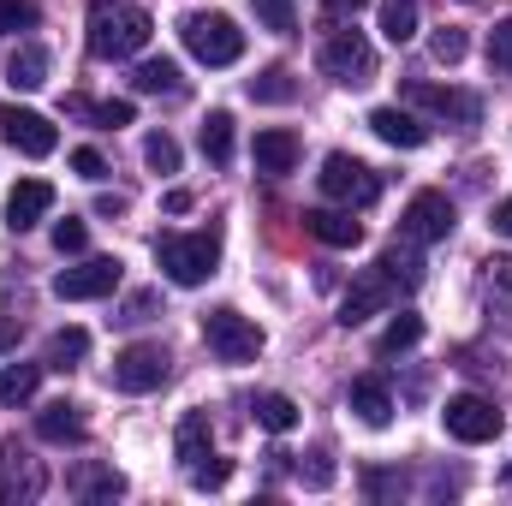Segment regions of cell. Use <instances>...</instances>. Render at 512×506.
<instances>
[{
  "mask_svg": "<svg viewBox=\"0 0 512 506\" xmlns=\"http://www.w3.org/2000/svg\"><path fill=\"white\" fill-rule=\"evenodd\" d=\"M84 30H90V54L96 60H131V54L149 48L155 18L137 0H96L90 18H84Z\"/></svg>",
  "mask_w": 512,
  "mask_h": 506,
  "instance_id": "obj_1",
  "label": "cell"
},
{
  "mask_svg": "<svg viewBox=\"0 0 512 506\" xmlns=\"http://www.w3.org/2000/svg\"><path fill=\"white\" fill-rule=\"evenodd\" d=\"M155 262L167 268L173 286H203L221 262V239L215 233H167V239H155Z\"/></svg>",
  "mask_w": 512,
  "mask_h": 506,
  "instance_id": "obj_2",
  "label": "cell"
},
{
  "mask_svg": "<svg viewBox=\"0 0 512 506\" xmlns=\"http://www.w3.org/2000/svg\"><path fill=\"white\" fill-rule=\"evenodd\" d=\"M179 36H185V48H191L203 66H233V60L245 54V30H239L227 12H185V18H179Z\"/></svg>",
  "mask_w": 512,
  "mask_h": 506,
  "instance_id": "obj_3",
  "label": "cell"
},
{
  "mask_svg": "<svg viewBox=\"0 0 512 506\" xmlns=\"http://www.w3.org/2000/svg\"><path fill=\"white\" fill-rule=\"evenodd\" d=\"M316 66H322L340 90H364V84H376V48H370L358 30H334V36L322 42Z\"/></svg>",
  "mask_w": 512,
  "mask_h": 506,
  "instance_id": "obj_4",
  "label": "cell"
},
{
  "mask_svg": "<svg viewBox=\"0 0 512 506\" xmlns=\"http://www.w3.org/2000/svg\"><path fill=\"white\" fill-rule=\"evenodd\" d=\"M316 179H322V197H334V203H346V209H370V203L382 197V173L364 167L358 155H328Z\"/></svg>",
  "mask_w": 512,
  "mask_h": 506,
  "instance_id": "obj_5",
  "label": "cell"
},
{
  "mask_svg": "<svg viewBox=\"0 0 512 506\" xmlns=\"http://www.w3.org/2000/svg\"><path fill=\"white\" fill-rule=\"evenodd\" d=\"M203 340H209V352L221 364H251V358H262V328H256L251 316L227 310V304L203 316Z\"/></svg>",
  "mask_w": 512,
  "mask_h": 506,
  "instance_id": "obj_6",
  "label": "cell"
},
{
  "mask_svg": "<svg viewBox=\"0 0 512 506\" xmlns=\"http://www.w3.org/2000/svg\"><path fill=\"white\" fill-rule=\"evenodd\" d=\"M120 256H84L78 268H60L54 274V298H66V304H84V298H108V292H120Z\"/></svg>",
  "mask_w": 512,
  "mask_h": 506,
  "instance_id": "obj_7",
  "label": "cell"
},
{
  "mask_svg": "<svg viewBox=\"0 0 512 506\" xmlns=\"http://www.w3.org/2000/svg\"><path fill=\"white\" fill-rule=\"evenodd\" d=\"M441 423H447V435L465 441V447H483V441L501 435V411H495V399H483V393H453L447 411H441Z\"/></svg>",
  "mask_w": 512,
  "mask_h": 506,
  "instance_id": "obj_8",
  "label": "cell"
},
{
  "mask_svg": "<svg viewBox=\"0 0 512 506\" xmlns=\"http://www.w3.org/2000/svg\"><path fill=\"white\" fill-rule=\"evenodd\" d=\"M453 233V203L441 197V191H417L411 203H405V215H399V239H411V245H441Z\"/></svg>",
  "mask_w": 512,
  "mask_h": 506,
  "instance_id": "obj_9",
  "label": "cell"
},
{
  "mask_svg": "<svg viewBox=\"0 0 512 506\" xmlns=\"http://www.w3.org/2000/svg\"><path fill=\"white\" fill-rule=\"evenodd\" d=\"M167 352L155 346V340H137V346H126L120 358H114V387L120 393H155L161 381H167Z\"/></svg>",
  "mask_w": 512,
  "mask_h": 506,
  "instance_id": "obj_10",
  "label": "cell"
},
{
  "mask_svg": "<svg viewBox=\"0 0 512 506\" xmlns=\"http://www.w3.org/2000/svg\"><path fill=\"white\" fill-rule=\"evenodd\" d=\"M0 137H6L18 155H30V161L54 155V143H60V131L48 126L36 108H0Z\"/></svg>",
  "mask_w": 512,
  "mask_h": 506,
  "instance_id": "obj_11",
  "label": "cell"
},
{
  "mask_svg": "<svg viewBox=\"0 0 512 506\" xmlns=\"http://www.w3.org/2000/svg\"><path fill=\"white\" fill-rule=\"evenodd\" d=\"M387 304H399V286L387 280L382 268H364V274L352 280V292H346V304H340V322H346V328H358V322H370V316H382Z\"/></svg>",
  "mask_w": 512,
  "mask_h": 506,
  "instance_id": "obj_12",
  "label": "cell"
},
{
  "mask_svg": "<svg viewBox=\"0 0 512 506\" xmlns=\"http://www.w3.org/2000/svg\"><path fill=\"white\" fill-rule=\"evenodd\" d=\"M405 96H411L417 108H429V114L453 120V126H477V120H483V102H477V96H465V90H435V84H411Z\"/></svg>",
  "mask_w": 512,
  "mask_h": 506,
  "instance_id": "obj_13",
  "label": "cell"
},
{
  "mask_svg": "<svg viewBox=\"0 0 512 506\" xmlns=\"http://www.w3.org/2000/svg\"><path fill=\"white\" fill-rule=\"evenodd\" d=\"M48 209H54V185H48V179H18L12 197H6V227L24 233V227H36Z\"/></svg>",
  "mask_w": 512,
  "mask_h": 506,
  "instance_id": "obj_14",
  "label": "cell"
},
{
  "mask_svg": "<svg viewBox=\"0 0 512 506\" xmlns=\"http://www.w3.org/2000/svg\"><path fill=\"white\" fill-rule=\"evenodd\" d=\"M304 227H310V239H322V245H334V251H352V245L364 239V221H352L346 203H340V209H310Z\"/></svg>",
  "mask_w": 512,
  "mask_h": 506,
  "instance_id": "obj_15",
  "label": "cell"
},
{
  "mask_svg": "<svg viewBox=\"0 0 512 506\" xmlns=\"http://www.w3.org/2000/svg\"><path fill=\"white\" fill-rule=\"evenodd\" d=\"M36 495H42L36 459H24L18 447H0V501H36Z\"/></svg>",
  "mask_w": 512,
  "mask_h": 506,
  "instance_id": "obj_16",
  "label": "cell"
},
{
  "mask_svg": "<svg viewBox=\"0 0 512 506\" xmlns=\"http://www.w3.org/2000/svg\"><path fill=\"white\" fill-rule=\"evenodd\" d=\"M66 489L78 495V501H120L126 495V477L114 471V465H72V477H66Z\"/></svg>",
  "mask_w": 512,
  "mask_h": 506,
  "instance_id": "obj_17",
  "label": "cell"
},
{
  "mask_svg": "<svg viewBox=\"0 0 512 506\" xmlns=\"http://www.w3.org/2000/svg\"><path fill=\"white\" fill-rule=\"evenodd\" d=\"M483 304H489V322H501L512 334V256L483 262Z\"/></svg>",
  "mask_w": 512,
  "mask_h": 506,
  "instance_id": "obj_18",
  "label": "cell"
},
{
  "mask_svg": "<svg viewBox=\"0 0 512 506\" xmlns=\"http://www.w3.org/2000/svg\"><path fill=\"white\" fill-rule=\"evenodd\" d=\"M370 131H376L382 143H393V149H423V143H429V126H423L417 114H405V108H376V114H370Z\"/></svg>",
  "mask_w": 512,
  "mask_h": 506,
  "instance_id": "obj_19",
  "label": "cell"
},
{
  "mask_svg": "<svg viewBox=\"0 0 512 506\" xmlns=\"http://www.w3.org/2000/svg\"><path fill=\"white\" fill-rule=\"evenodd\" d=\"M256 173H268V179H280V173H292L298 167V137L292 131H256Z\"/></svg>",
  "mask_w": 512,
  "mask_h": 506,
  "instance_id": "obj_20",
  "label": "cell"
},
{
  "mask_svg": "<svg viewBox=\"0 0 512 506\" xmlns=\"http://www.w3.org/2000/svg\"><path fill=\"white\" fill-rule=\"evenodd\" d=\"M352 411H358V423L387 429V423H393V393H387V381L382 376H358L352 381Z\"/></svg>",
  "mask_w": 512,
  "mask_h": 506,
  "instance_id": "obj_21",
  "label": "cell"
},
{
  "mask_svg": "<svg viewBox=\"0 0 512 506\" xmlns=\"http://www.w3.org/2000/svg\"><path fill=\"white\" fill-rule=\"evenodd\" d=\"M6 84L12 90H42L48 84V48L42 42H18L12 60H6Z\"/></svg>",
  "mask_w": 512,
  "mask_h": 506,
  "instance_id": "obj_22",
  "label": "cell"
},
{
  "mask_svg": "<svg viewBox=\"0 0 512 506\" xmlns=\"http://www.w3.org/2000/svg\"><path fill=\"white\" fill-rule=\"evenodd\" d=\"M131 90H137V96H167V102H179V96H185V78H179L173 60H143V66L131 72Z\"/></svg>",
  "mask_w": 512,
  "mask_h": 506,
  "instance_id": "obj_23",
  "label": "cell"
},
{
  "mask_svg": "<svg viewBox=\"0 0 512 506\" xmlns=\"http://www.w3.org/2000/svg\"><path fill=\"white\" fill-rule=\"evenodd\" d=\"M173 447H179V465H185V471H191V465H203V459H209V447H215V435H209V411H185V417H179Z\"/></svg>",
  "mask_w": 512,
  "mask_h": 506,
  "instance_id": "obj_24",
  "label": "cell"
},
{
  "mask_svg": "<svg viewBox=\"0 0 512 506\" xmlns=\"http://www.w3.org/2000/svg\"><path fill=\"white\" fill-rule=\"evenodd\" d=\"M376 268H382L387 280L399 286V298L423 286V262H417V245H411V239H405V245H387V251L376 256Z\"/></svg>",
  "mask_w": 512,
  "mask_h": 506,
  "instance_id": "obj_25",
  "label": "cell"
},
{
  "mask_svg": "<svg viewBox=\"0 0 512 506\" xmlns=\"http://www.w3.org/2000/svg\"><path fill=\"white\" fill-rule=\"evenodd\" d=\"M36 435H42V441H84V417H78V405H66V399L42 405V411H36Z\"/></svg>",
  "mask_w": 512,
  "mask_h": 506,
  "instance_id": "obj_26",
  "label": "cell"
},
{
  "mask_svg": "<svg viewBox=\"0 0 512 506\" xmlns=\"http://www.w3.org/2000/svg\"><path fill=\"white\" fill-rule=\"evenodd\" d=\"M84 352H90V334H84V328H60V334L48 340L42 364H48V370H78V364H84Z\"/></svg>",
  "mask_w": 512,
  "mask_h": 506,
  "instance_id": "obj_27",
  "label": "cell"
},
{
  "mask_svg": "<svg viewBox=\"0 0 512 506\" xmlns=\"http://www.w3.org/2000/svg\"><path fill=\"white\" fill-rule=\"evenodd\" d=\"M66 114H78V120H96L102 131L131 126V102H90V96H66Z\"/></svg>",
  "mask_w": 512,
  "mask_h": 506,
  "instance_id": "obj_28",
  "label": "cell"
},
{
  "mask_svg": "<svg viewBox=\"0 0 512 506\" xmlns=\"http://www.w3.org/2000/svg\"><path fill=\"white\" fill-rule=\"evenodd\" d=\"M382 36L393 48H405L417 36V0H382Z\"/></svg>",
  "mask_w": 512,
  "mask_h": 506,
  "instance_id": "obj_29",
  "label": "cell"
},
{
  "mask_svg": "<svg viewBox=\"0 0 512 506\" xmlns=\"http://www.w3.org/2000/svg\"><path fill=\"white\" fill-rule=\"evenodd\" d=\"M203 155H209L215 167H227V161H233V114H221V108H215V114L203 120Z\"/></svg>",
  "mask_w": 512,
  "mask_h": 506,
  "instance_id": "obj_30",
  "label": "cell"
},
{
  "mask_svg": "<svg viewBox=\"0 0 512 506\" xmlns=\"http://www.w3.org/2000/svg\"><path fill=\"white\" fill-rule=\"evenodd\" d=\"M42 381V364H6L0 370V405H24Z\"/></svg>",
  "mask_w": 512,
  "mask_h": 506,
  "instance_id": "obj_31",
  "label": "cell"
},
{
  "mask_svg": "<svg viewBox=\"0 0 512 506\" xmlns=\"http://www.w3.org/2000/svg\"><path fill=\"white\" fill-rule=\"evenodd\" d=\"M256 423L274 429V435H286V429L298 423V405H292L286 393H262V399H256Z\"/></svg>",
  "mask_w": 512,
  "mask_h": 506,
  "instance_id": "obj_32",
  "label": "cell"
},
{
  "mask_svg": "<svg viewBox=\"0 0 512 506\" xmlns=\"http://www.w3.org/2000/svg\"><path fill=\"white\" fill-rule=\"evenodd\" d=\"M292 96H298V84L286 66H268L262 78H251V102H292Z\"/></svg>",
  "mask_w": 512,
  "mask_h": 506,
  "instance_id": "obj_33",
  "label": "cell"
},
{
  "mask_svg": "<svg viewBox=\"0 0 512 506\" xmlns=\"http://www.w3.org/2000/svg\"><path fill=\"white\" fill-rule=\"evenodd\" d=\"M417 340H423V322H417V316H393V322L382 328V358H399V352H411Z\"/></svg>",
  "mask_w": 512,
  "mask_h": 506,
  "instance_id": "obj_34",
  "label": "cell"
},
{
  "mask_svg": "<svg viewBox=\"0 0 512 506\" xmlns=\"http://www.w3.org/2000/svg\"><path fill=\"white\" fill-rule=\"evenodd\" d=\"M143 161H149L155 173H179V143H173L167 131H149V137H143Z\"/></svg>",
  "mask_w": 512,
  "mask_h": 506,
  "instance_id": "obj_35",
  "label": "cell"
},
{
  "mask_svg": "<svg viewBox=\"0 0 512 506\" xmlns=\"http://www.w3.org/2000/svg\"><path fill=\"white\" fill-rule=\"evenodd\" d=\"M429 48H435V60H441V66H459V60H465V48H471V42H465V30H459V24H441V30H435V42H429Z\"/></svg>",
  "mask_w": 512,
  "mask_h": 506,
  "instance_id": "obj_36",
  "label": "cell"
},
{
  "mask_svg": "<svg viewBox=\"0 0 512 506\" xmlns=\"http://www.w3.org/2000/svg\"><path fill=\"white\" fill-rule=\"evenodd\" d=\"M84 245H90V227H84L78 215H66V221H54V251H60V256H78Z\"/></svg>",
  "mask_w": 512,
  "mask_h": 506,
  "instance_id": "obj_37",
  "label": "cell"
},
{
  "mask_svg": "<svg viewBox=\"0 0 512 506\" xmlns=\"http://www.w3.org/2000/svg\"><path fill=\"white\" fill-rule=\"evenodd\" d=\"M298 477H304L310 489H328V483H334V459H328L322 447H310V453L298 459Z\"/></svg>",
  "mask_w": 512,
  "mask_h": 506,
  "instance_id": "obj_38",
  "label": "cell"
},
{
  "mask_svg": "<svg viewBox=\"0 0 512 506\" xmlns=\"http://www.w3.org/2000/svg\"><path fill=\"white\" fill-rule=\"evenodd\" d=\"M489 66H495V72H507V78H512V18H507V24H495V30H489Z\"/></svg>",
  "mask_w": 512,
  "mask_h": 506,
  "instance_id": "obj_39",
  "label": "cell"
},
{
  "mask_svg": "<svg viewBox=\"0 0 512 506\" xmlns=\"http://www.w3.org/2000/svg\"><path fill=\"white\" fill-rule=\"evenodd\" d=\"M227 477H233V465H227V459H215V453H209L203 465H191V483H197V489H221Z\"/></svg>",
  "mask_w": 512,
  "mask_h": 506,
  "instance_id": "obj_40",
  "label": "cell"
},
{
  "mask_svg": "<svg viewBox=\"0 0 512 506\" xmlns=\"http://www.w3.org/2000/svg\"><path fill=\"white\" fill-rule=\"evenodd\" d=\"M36 24V0H0V30H30Z\"/></svg>",
  "mask_w": 512,
  "mask_h": 506,
  "instance_id": "obj_41",
  "label": "cell"
},
{
  "mask_svg": "<svg viewBox=\"0 0 512 506\" xmlns=\"http://www.w3.org/2000/svg\"><path fill=\"white\" fill-rule=\"evenodd\" d=\"M251 6L268 30H292V0H251Z\"/></svg>",
  "mask_w": 512,
  "mask_h": 506,
  "instance_id": "obj_42",
  "label": "cell"
},
{
  "mask_svg": "<svg viewBox=\"0 0 512 506\" xmlns=\"http://www.w3.org/2000/svg\"><path fill=\"white\" fill-rule=\"evenodd\" d=\"M72 173H78V179H102V173H108L102 149H72Z\"/></svg>",
  "mask_w": 512,
  "mask_h": 506,
  "instance_id": "obj_43",
  "label": "cell"
},
{
  "mask_svg": "<svg viewBox=\"0 0 512 506\" xmlns=\"http://www.w3.org/2000/svg\"><path fill=\"white\" fill-rule=\"evenodd\" d=\"M149 310H155V292H137V298H131L114 322H149Z\"/></svg>",
  "mask_w": 512,
  "mask_h": 506,
  "instance_id": "obj_44",
  "label": "cell"
},
{
  "mask_svg": "<svg viewBox=\"0 0 512 506\" xmlns=\"http://www.w3.org/2000/svg\"><path fill=\"white\" fill-rule=\"evenodd\" d=\"M364 6H370V0H322V12H328V18H358Z\"/></svg>",
  "mask_w": 512,
  "mask_h": 506,
  "instance_id": "obj_45",
  "label": "cell"
},
{
  "mask_svg": "<svg viewBox=\"0 0 512 506\" xmlns=\"http://www.w3.org/2000/svg\"><path fill=\"white\" fill-rule=\"evenodd\" d=\"M495 233H507V239H512V197L495 209Z\"/></svg>",
  "mask_w": 512,
  "mask_h": 506,
  "instance_id": "obj_46",
  "label": "cell"
}]
</instances>
